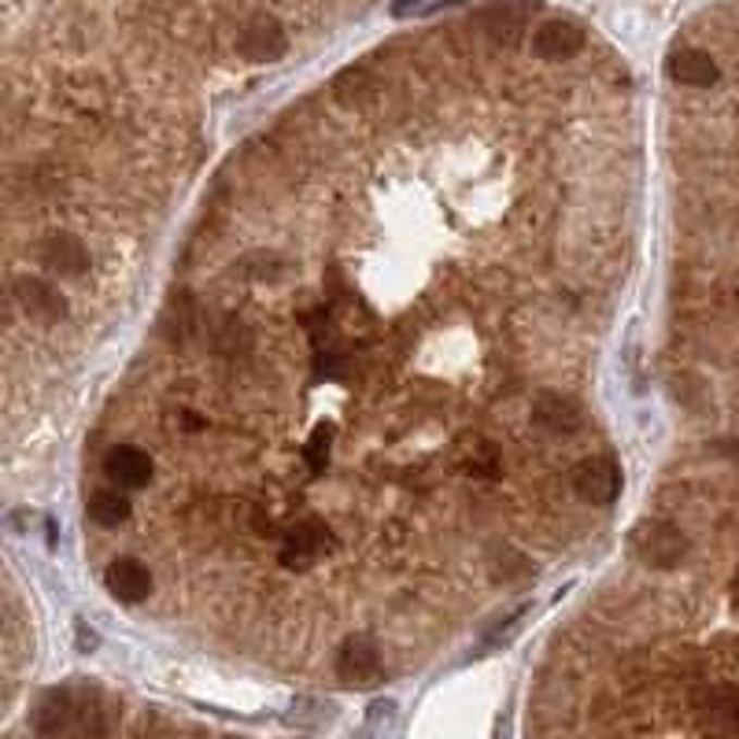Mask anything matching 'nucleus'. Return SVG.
Here are the masks:
<instances>
[{"mask_svg": "<svg viewBox=\"0 0 739 739\" xmlns=\"http://www.w3.org/2000/svg\"><path fill=\"white\" fill-rule=\"evenodd\" d=\"M333 551V529L322 518H304L285 532V551L282 563L288 569H307L315 563H322Z\"/></svg>", "mask_w": 739, "mask_h": 739, "instance_id": "39448f33", "label": "nucleus"}, {"mask_svg": "<svg viewBox=\"0 0 739 739\" xmlns=\"http://www.w3.org/2000/svg\"><path fill=\"white\" fill-rule=\"evenodd\" d=\"M237 49L251 63H274V60H282V56H285V30H282V23H278V19H270V15H256L245 26V30H241Z\"/></svg>", "mask_w": 739, "mask_h": 739, "instance_id": "0eeeda50", "label": "nucleus"}, {"mask_svg": "<svg viewBox=\"0 0 739 739\" xmlns=\"http://www.w3.org/2000/svg\"><path fill=\"white\" fill-rule=\"evenodd\" d=\"M669 78L691 89H706L717 82V63L703 49H680L669 56Z\"/></svg>", "mask_w": 739, "mask_h": 739, "instance_id": "ddd939ff", "label": "nucleus"}, {"mask_svg": "<svg viewBox=\"0 0 739 739\" xmlns=\"http://www.w3.org/2000/svg\"><path fill=\"white\" fill-rule=\"evenodd\" d=\"M458 466H463V473L477 477V481H492V477H500V452L484 436H466Z\"/></svg>", "mask_w": 739, "mask_h": 739, "instance_id": "4468645a", "label": "nucleus"}, {"mask_svg": "<svg viewBox=\"0 0 739 739\" xmlns=\"http://www.w3.org/2000/svg\"><path fill=\"white\" fill-rule=\"evenodd\" d=\"M89 518L97 521V526H123V521L130 518V500L123 492H108V489H100V492H93L89 495Z\"/></svg>", "mask_w": 739, "mask_h": 739, "instance_id": "2eb2a0df", "label": "nucleus"}, {"mask_svg": "<svg viewBox=\"0 0 739 739\" xmlns=\"http://www.w3.org/2000/svg\"><path fill=\"white\" fill-rule=\"evenodd\" d=\"M104 473H108V481H115V489H145V484L152 481L156 466L141 447L119 444L104 455Z\"/></svg>", "mask_w": 739, "mask_h": 739, "instance_id": "6e6552de", "label": "nucleus"}, {"mask_svg": "<svg viewBox=\"0 0 739 739\" xmlns=\"http://www.w3.org/2000/svg\"><path fill=\"white\" fill-rule=\"evenodd\" d=\"M104 584L119 603H141V599H148V592H152V577H148V569L141 563H134V558L111 563L104 574Z\"/></svg>", "mask_w": 739, "mask_h": 739, "instance_id": "f8f14e48", "label": "nucleus"}, {"mask_svg": "<svg viewBox=\"0 0 739 739\" xmlns=\"http://www.w3.org/2000/svg\"><path fill=\"white\" fill-rule=\"evenodd\" d=\"M532 422H540L551 433H574L581 429V404L566 392H540L532 399Z\"/></svg>", "mask_w": 739, "mask_h": 739, "instance_id": "9d476101", "label": "nucleus"}, {"mask_svg": "<svg viewBox=\"0 0 739 739\" xmlns=\"http://www.w3.org/2000/svg\"><path fill=\"white\" fill-rule=\"evenodd\" d=\"M632 551L643 566L673 569V566H680V558L688 555V540H685V532L673 526V521L648 518V521H640L632 532Z\"/></svg>", "mask_w": 739, "mask_h": 739, "instance_id": "f03ea898", "label": "nucleus"}, {"mask_svg": "<svg viewBox=\"0 0 739 739\" xmlns=\"http://www.w3.org/2000/svg\"><path fill=\"white\" fill-rule=\"evenodd\" d=\"M34 732L41 739H104L108 706L97 688H52L34 706Z\"/></svg>", "mask_w": 739, "mask_h": 739, "instance_id": "f257e3e1", "label": "nucleus"}, {"mask_svg": "<svg viewBox=\"0 0 739 739\" xmlns=\"http://www.w3.org/2000/svg\"><path fill=\"white\" fill-rule=\"evenodd\" d=\"M574 489L592 507H606L621 492V466L614 455H588L574 470Z\"/></svg>", "mask_w": 739, "mask_h": 739, "instance_id": "20e7f679", "label": "nucleus"}, {"mask_svg": "<svg viewBox=\"0 0 739 739\" xmlns=\"http://www.w3.org/2000/svg\"><path fill=\"white\" fill-rule=\"evenodd\" d=\"M532 49H537L540 60L566 63L584 49V30L577 23H569V19H551L532 37Z\"/></svg>", "mask_w": 739, "mask_h": 739, "instance_id": "1a4fd4ad", "label": "nucleus"}, {"mask_svg": "<svg viewBox=\"0 0 739 739\" xmlns=\"http://www.w3.org/2000/svg\"><path fill=\"white\" fill-rule=\"evenodd\" d=\"M336 93H341L344 104H362V100L373 97V78L367 71H348L336 78Z\"/></svg>", "mask_w": 739, "mask_h": 739, "instance_id": "a211bd4d", "label": "nucleus"}, {"mask_svg": "<svg viewBox=\"0 0 739 739\" xmlns=\"http://www.w3.org/2000/svg\"><path fill=\"white\" fill-rule=\"evenodd\" d=\"M484 26H489V34L495 41L510 45L514 37L521 34V26H526V12H521L518 4H495L484 12Z\"/></svg>", "mask_w": 739, "mask_h": 739, "instance_id": "dca6fc26", "label": "nucleus"}, {"mask_svg": "<svg viewBox=\"0 0 739 739\" xmlns=\"http://www.w3.org/2000/svg\"><path fill=\"white\" fill-rule=\"evenodd\" d=\"M8 293H12V304L19 311L30 315L34 322L41 325H56L67 318V299H63V293L37 274H19Z\"/></svg>", "mask_w": 739, "mask_h": 739, "instance_id": "7ed1b4c3", "label": "nucleus"}, {"mask_svg": "<svg viewBox=\"0 0 739 739\" xmlns=\"http://www.w3.org/2000/svg\"><path fill=\"white\" fill-rule=\"evenodd\" d=\"M167 330H171V341L182 344L196 333V304L185 293L174 296L171 311H167Z\"/></svg>", "mask_w": 739, "mask_h": 739, "instance_id": "f3484780", "label": "nucleus"}, {"mask_svg": "<svg viewBox=\"0 0 739 739\" xmlns=\"http://www.w3.org/2000/svg\"><path fill=\"white\" fill-rule=\"evenodd\" d=\"M41 263L49 274H60V278H78L86 274L93 267V256L89 248L82 245V241L67 237V233H60V237H52L49 245L41 248Z\"/></svg>", "mask_w": 739, "mask_h": 739, "instance_id": "9b49d317", "label": "nucleus"}, {"mask_svg": "<svg viewBox=\"0 0 739 739\" xmlns=\"http://www.w3.org/2000/svg\"><path fill=\"white\" fill-rule=\"evenodd\" d=\"M336 673L344 685L367 688L373 680H381V648L373 643V636L355 632L341 643V658H336Z\"/></svg>", "mask_w": 739, "mask_h": 739, "instance_id": "423d86ee", "label": "nucleus"}, {"mask_svg": "<svg viewBox=\"0 0 739 739\" xmlns=\"http://www.w3.org/2000/svg\"><path fill=\"white\" fill-rule=\"evenodd\" d=\"M521 569H526V558H521L518 547L503 544L495 551V577H500V581H514V577H521Z\"/></svg>", "mask_w": 739, "mask_h": 739, "instance_id": "6ab92c4d", "label": "nucleus"}, {"mask_svg": "<svg viewBox=\"0 0 739 739\" xmlns=\"http://www.w3.org/2000/svg\"><path fill=\"white\" fill-rule=\"evenodd\" d=\"M8 703H12V685H8V680L0 677V710H4Z\"/></svg>", "mask_w": 739, "mask_h": 739, "instance_id": "aec40b11", "label": "nucleus"}]
</instances>
